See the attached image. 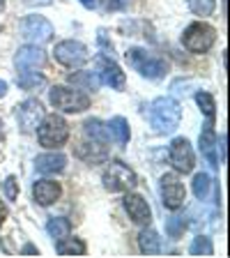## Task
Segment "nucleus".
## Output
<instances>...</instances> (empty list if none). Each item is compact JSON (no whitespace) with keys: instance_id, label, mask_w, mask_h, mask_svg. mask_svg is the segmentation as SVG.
Instances as JSON below:
<instances>
[{"instance_id":"nucleus-12","label":"nucleus","mask_w":230,"mask_h":258,"mask_svg":"<svg viewBox=\"0 0 230 258\" xmlns=\"http://www.w3.org/2000/svg\"><path fill=\"white\" fill-rule=\"evenodd\" d=\"M44 118V108H42V102L39 99H26V102L19 104L16 108V122L21 127V132H35L37 124L42 122Z\"/></svg>"},{"instance_id":"nucleus-39","label":"nucleus","mask_w":230,"mask_h":258,"mask_svg":"<svg viewBox=\"0 0 230 258\" xmlns=\"http://www.w3.org/2000/svg\"><path fill=\"white\" fill-rule=\"evenodd\" d=\"M0 12H5V0H0Z\"/></svg>"},{"instance_id":"nucleus-32","label":"nucleus","mask_w":230,"mask_h":258,"mask_svg":"<svg viewBox=\"0 0 230 258\" xmlns=\"http://www.w3.org/2000/svg\"><path fill=\"white\" fill-rule=\"evenodd\" d=\"M122 0H102V10L104 12H120L122 10Z\"/></svg>"},{"instance_id":"nucleus-17","label":"nucleus","mask_w":230,"mask_h":258,"mask_svg":"<svg viewBox=\"0 0 230 258\" xmlns=\"http://www.w3.org/2000/svg\"><path fill=\"white\" fill-rule=\"evenodd\" d=\"M214 118H207V122L203 124V132H200V152L205 155L207 164L212 168L219 166V159H216V132H214Z\"/></svg>"},{"instance_id":"nucleus-14","label":"nucleus","mask_w":230,"mask_h":258,"mask_svg":"<svg viewBox=\"0 0 230 258\" xmlns=\"http://www.w3.org/2000/svg\"><path fill=\"white\" fill-rule=\"evenodd\" d=\"M124 210H127L129 219L138 226H150L152 221V210L147 205V201L138 194H127L124 196Z\"/></svg>"},{"instance_id":"nucleus-3","label":"nucleus","mask_w":230,"mask_h":258,"mask_svg":"<svg viewBox=\"0 0 230 258\" xmlns=\"http://www.w3.org/2000/svg\"><path fill=\"white\" fill-rule=\"evenodd\" d=\"M124 58H127L129 67L138 72L143 79L159 81V79H164L166 72H168L166 60H161V58H157V55L147 53L145 48H127Z\"/></svg>"},{"instance_id":"nucleus-16","label":"nucleus","mask_w":230,"mask_h":258,"mask_svg":"<svg viewBox=\"0 0 230 258\" xmlns=\"http://www.w3.org/2000/svg\"><path fill=\"white\" fill-rule=\"evenodd\" d=\"M74 155L79 157V159H83L86 164H90V166H97V164H102V161L108 159V150H106V145H104L102 141L79 143L74 148Z\"/></svg>"},{"instance_id":"nucleus-6","label":"nucleus","mask_w":230,"mask_h":258,"mask_svg":"<svg viewBox=\"0 0 230 258\" xmlns=\"http://www.w3.org/2000/svg\"><path fill=\"white\" fill-rule=\"evenodd\" d=\"M102 182L111 194H120V191H131L136 187V182H138V177L124 161L113 159L106 166V171H104Z\"/></svg>"},{"instance_id":"nucleus-35","label":"nucleus","mask_w":230,"mask_h":258,"mask_svg":"<svg viewBox=\"0 0 230 258\" xmlns=\"http://www.w3.org/2000/svg\"><path fill=\"white\" fill-rule=\"evenodd\" d=\"M23 3H26V5H30V7H46V5H51V3H53V0H23Z\"/></svg>"},{"instance_id":"nucleus-7","label":"nucleus","mask_w":230,"mask_h":258,"mask_svg":"<svg viewBox=\"0 0 230 258\" xmlns=\"http://www.w3.org/2000/svg\"><path fill=\"white\" fill-rule=\"evenodd\" d=\"M53 58L58 64L67 67V70H79L90 60V51L83 42H76V39H64L58 42L53 46Z\"/></svg>"},{"instance_id":"nucleus-8","label":"nucleus","mask_w":230,"mask_h":258,"mask_svg":"<svg viewBox=\"0 0 230 258\" xmlns=\"http://www.w3.org/2000/svg\"><path fill=\"white\" fill-rule=\"evenodd\" d=\"M159 191H161V203L166 210H180L184 205V199H187V189H184V182L180 180L177 173H164L159 180Z\"/></svg>"},{"instance_id":"nucleus-1","label":"nucleus","mask_w":230,"mask_h":258,"mask_svg":"<svg viewBox=\"0 0 230 258\" xmlns=\"http://www.w3.org/2000/svg\"><path fill=\"white\" fill-rule=\"evenodd\" d=\"M147 118H150V127L157 134H173L182 120V106L173 97H157L150 104Z\"/></svg>"},{"instance_id":"nucleus-24","label":"nucleus","mask_w":230,"mask_h":258,"mask_svg":"<svg viewBox=\"0 0 230 258\" xmlns=\"http://www.w3.org/2000/svg\"><path fill=\"white\" fill-rule=\"evenodd\" d=\"M16 83H19V88H23V90H32V88H39L44 86V76L37 74V72H16Z\"/></svg>"},{"instance_id":"nucleus-37","label":"nucleus","mask_w":230,"mask_h":258,"mask_svg":"<svg viewBox=\"0 0 230 258\" xmlns=\"http://www.w3.org/2000/svg\"><path fill=\"white\" fill-rule=\"evenodd\" d=\"M5 217H7V208L3 203H0V224H3V221H5Z\"/></svg>"},{"instance_id":"nucleus-38","label":"nucleus","mask_w":230,"mask_h":258,"mask_svg":"<svg viewBox=\"0 0 230 258\" xmlns=\"http://www.w3.org/2000/svg\"><path fill=\"white\" fill-rule=\"evenodd\" d=\"M7 95V83L5 81H0V97H5Z\"/></svg>"},{"instance_id":"nucleus-33","label":"nucleus","mask_w":230,"mask_h":258,"mask_svg":"<svg viewBox=\"0 0 230 258\" xmlns=\"http://www.w3.org/2000/svg\"><path fill=\"white\" fill-rule=\"evenodd\" d=\"M216 148L221 150V164H225V134H221V141H216Z\"/></svg>"},{"instance_id":"nucleus-15","label":"nucleus","mask_w":230,"mask_h":258,"mask_svg":"<svg viewBox=\"0 0 230 258\" xmlns=\"http://www.w3.org/2000/svg\"><path fill=\"white\" fill-rule=\"evenodd\" d=\"M60 194H62V187L55 180H37V182L32 184V199H35L37 205H42V208L53 205L60 199Z\"/></svg>"},{"instance_id":"nucleus-27","label":"nucleus","mask_w":230,"mask_h":258,"mask_svg":"<svg viewBox=\"0 0 230 258\" xmlns=\"http://www.w3.org/2000/svg\"><path fill=\"white\" fill-rule=\"evenodd\" d=\"M189 253L191 256H212L214 253V247H212V240L207 235H198L193 237L191 247H189Z\"/></svg>"},{"instance_id":"nucleus-25","label":"nucleus","mask_w":230,"mask_h":258,"mask_svg":"<svg viewBox=\"0 0 230 258\" xmlns=\"http://www.w3.org/2000/svg\"><path fill=\"white\" fill-rule=\"evenodd\" d=\"M83 132H86L88 139H92V141H102V143H104V141L108 139V132H106V127H104V122H102V120H97V118L86 120Z\"/></svg>"},{"instance_id":"nucleus-13","label":"nucleus","mask_w":230,"mask_h":258,"mask_svg":"<svg viewBox=\"0 0 230 258\" xmlns=\"http://www.w3.org/2000/svg\"><path fill=\"white\" fill-rule=\"evenodd\" d=\"M44 64V51L37 44H26L16 51L14 55V67L16 72H32Z\"/></svg>"},{"instance_id":"nucleus-30","label":"nucleus","mask_w":230,"mask_h":258,"mask_svg":"<svg viewBox=\"0 0 230 258\" xmlns=\"http://www.w3.org/2000/svg\"><path fill=\"white\" fill-rule=\"evenodd\" d=\"M196 104L200 106V111L207 115V118H214V113H216V102H214V97L209 95V92H196Z\"/></svg>"},{"instance_id":"nucleus-19","label":"nucleus","mask_w":230,"mask_h":258,"mask_svg":"<svg viewBox=\"0 0 230 258\" xmlns=\"http://www.w3.org/2000/svg\"><path fill=\"white\" fill-rule=\"evenodd\" d=\"M106 132L118 145H127L129 139H131V132H129V122L122 118V115H115L111 118V122L106 124Z\"/></svg>"},{"instance_id":"nucleus-9","label":"nucleus","mask_w":230,"mask_h":258,"mask_svg":"<svg viewBox=\"0 0 230 258\" xmlns=\"http://www.w3.org/2000/svg\"><path fill=\"white\" fill-rule=\"evenodd\" d=\"M21 32H23V37H26L28 42L37 44V46L51 42V39H53V35H55L51 21H48L46 16H42V14L26 16V19H23V23H21Z\"/></svg>"},{"instance_id":"nucleus-26","label":"nucleus","mask_w":230,"mask_h":258,"mask_svg":"<svg viewBox=\"0 0 230 258\" xmlns=\"http://www.w3.org/2000/svg\"><path fill=\"white\" fill-rule=\"evenodd\" d=\"M212 177L207 173H196L193 177V194H196V199L198 201H205L209 196V189H212Z\"/></svg>"},{"instance_id":"nucleus-31","label":"nucleus","mask_w":230,"mask_h":258,"mask_svg":"<svg viewBox=\"0 0 230 258\" xmlns=\"http://www.w3.org/2000/svg\"><path fill=\"white\" fill-rule=\"evenodd\" d=\"M3 191H5L7 201H14L16 196H19V182H16L14 175H7L5 182H3Z\"/></svg>"},{"instance_id":"nucleus-18","label":"nucleus","mask_w":230,"mask_h":258,"mask_svg":"<svg viewBox=\"0 0 230 258\" xmlns=\"http://www.w3.org/2000/svg\"><path fill=\"white\" fill-rule=\"evenodd\" d=\"M64 168H67V157L60 152H46L35 159V171L44 175H55V173H62Z\"/></svg>"},{"instance_id":"nucleus-21","label":"nucleus","mask_w":230,"mask_h":258,"mask_svg":"<svg viewBox=\"0 0 230 258\" xmlns=\"http://www.w3.org/2000/svg\"><path fill=\"white\" fill-rule=\"evenodd\" d=\"M138 247L147 256H157V253H161V237L152 228H143L138 235Z\"/></svg>"},{"instance_id":"nucleus-23","label":"nucleus","mask_w":230,"mask_h":258,"mask_svg":"<svg viewBox=\"0 0 230 258\" xmlns=\"http://www.w3.org/2000/svg\"><path fill=\"white\" fill-rule=\"evenodd\" d=\"M46 233L53 237V240H60V237L71 233V221L67 219V217H51L46 224Z\"/></svg>"},{"instance_id":"nucleus-20","label":"nucleus","mask_w":230,"mask_h":258,"mask_svg":"<svg viewBox=\"0 0 230 258\" xmlns=\"http://www.w3.org/2000/svg\"><path fill=\"white\" fill-rule=\"evenodd\" d=\"M86 242L79 240V237H69L64 235L58 240V244H55V251L60 253V256H83L86 253Z\"/></svg>"},{"instance_id":"nucleus-29","label":"nucleus","mask_w":230,"mask_h":258,"mask_svg":"<svg viewBox=\"0 0 230 258\" xmlns=\"http://www.w3.org/2000/svg\"><path fill=\"white\" fill-rule=\"evenodd\" d=\"M187 231V219L184 217H168L166 219V233L173 240H180L182 233Z\"/></svg>"},{"instance_id":"nucleus-36","label":"nucleus","mask_w":230,"mask_h":258,"mask_svg":"<svg viewBox=\"0 0 230 258\" xmlns=\"http://www.w3.org/2000/svg\"><path fill=\"white\" fill-rule=\"evenodd\" d=\"M79 3L86 7V10H95L97 7V0H79Z\"/></svg>"},{"instance_id":"nucleus-5","label":"nucleus","mask_w":230,"mask_h":258,"mask_svg":"<svg viewBox=\"0 0 230 258\" xmlns=\"http://www.w3.org/2000/svg\"><path fill=\"white\" fill-rule=\"evenodd\" d=\"M48 102H51L53 108H58L62 113H83L86 108H90V97L86 92H81L79 88H69V86L51 88Z\"/></svg>"},{"instance_id":"nucleus-10","label":"nucleus","mask_w":230,"mask_h":258,"mask_svg":"<svg viewBox=\"0 0 230 258\" xmlns=\"http://www.w3.org/2000/svg\"><path fill=\"white\" fill-rule=\"evenodd\" d=\"M168 161L173 164L177 173H191L196 166V155H193V148L184 136H177L173 139V143L168 145Z\"/></svg>"},{"instance_id":"nucleus-11","label":"nucleus","mask_w":230,"mask_h":258,"mask_svg":"<svg viewBox=\"0 0 230 258\" xmlns=\"http://www.w3.org/2000/svg\"><path fill=\"white\" fill-rule=\"evenodd\" d=\"M95 74L99 76V81H102L104 86L113 88V90H122L124 83H127V76H124V72L120 70V64L113 58H106V55H99V58H97Z\"/></svg>"},{"instance_id":"nucleus-34","label":"nucleus","mask_w":230,"mask_h":258,"mask_svg":"<svg viewBox=\"0 0 230 258\" xmlns=\"http://www.w3.org/2000/svg\"><path fill=\"white\" fill-rule=\"evenodd\" d=\"M23 256H39V249L37 247H32V244H26V247L21 249Z\"/></svg>"},{"instance_id":"nucleus-2","label":"nucleus","mask_w":230,"mask_h":258,"mask_svg":"<svg viewBox=\"0 0 230 258\" xmlns=\"http://www.w3.org/2000/svg\"><path fill=\"white\" fill-rule=\"evenodd\" d=\"M37 141L39 145H44L48 150L62 148L69 141V124H67V120L62 115H58V113L44 115L42 122L37 124Z\"/></svg>"},{"instance_id":"nucleus-22","label":"nucleus","mask_w":230,"mask_h":258,"mask_svg":"<svg viewBox=\"0 0 230 258\" xmlns=\"http://www.w3.org/2000/svg\"><path fill=\"white\" fill-rule=\"evenodd\" d=\"M69 83H74V88L92 90V92L102 86V81H99V76L95 72H74V74H69Z\"/></svg>"},{"instance_id":"nucleus-28","label":"nucleus","mask_w":230,"mask_h":258,"mask_svg":"<svg viewBox=\"0 0 230 258\" xmlns=\"http://www.w3.org/2000/svg\"><path fill=\"white\" fill-rule=\"evenodd\" d=\"M189 10L193 12L196 16H212L214 14V7H216V0H187Z\"/></svg>"},{"instance_id":"nucleus-4","label":"nucleus","mask_w":230,"mask_h":258,"mask_svg":"<svg viewBox=\"0 0 230 258\" xmlns=\"http://www.w3.org/2000/svg\"><path fill=\"white\" fill-rule=\"evenodd\" d=\"M216 42V28L205 21H193L182 32V46L189 53H207Z\"/></svg>"}]
</instances>
